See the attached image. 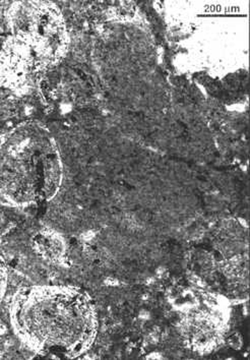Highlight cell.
Listing matches in <instances>:
<instances>
[{
    "mask_svg": "<svg viewBox=\"0 0 250 360\" xmlns=\"http://www.w3.org/2000/svg\"><path fill=\"white\" fill-rule=\"evenodd\" d=\"M15 39L27 48L39 68L55 63L67 48V32L58 8L48 2H25L13 6Z\"/></svg>",
    "mask_w": 250,
    "mask_h": 360,
    "instance_id": "1",
    "label": "cell"
}]
</instances>
